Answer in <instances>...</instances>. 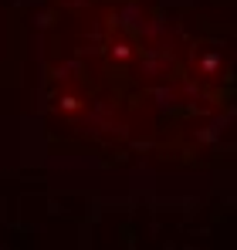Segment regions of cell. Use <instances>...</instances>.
I'll list each match as a JSON object with an SVG mask.
<instances>
[{"label": "cell", "mask_w": 237, "mask_h": 250, "mask_svg": "<svg viewBox=\"0 0 237 250\" xmlns=\"http://www.w3.org/2000/svg\"><path fill=\"white\" fill-rule=\"evenodd\" d=\"M51 125L116 159L197 156L231 112V51L200 17L78 0L47 31Z\"/></svg>", "instance_id": "6da1fadb"}]
</instances>
